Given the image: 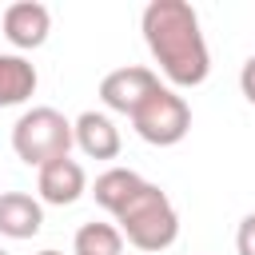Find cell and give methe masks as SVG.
I'll return each instance as SVG.
<instances>
[{"instance_id": "obj_6", "label": "cell", "mask_w": 255, "mask_h": 255, "mask_svg": "<svg viewBox=\"0 0 255 255\" xmlns=\"http://www.w3.org/2000/svg\"><path fill=\"white\" fill-rule=\"evenodd\" d=\"M0 28H4V40L24 56V52H32V48H44V44H48L52 12H48V4H40V0H16V4H8V8H4Z\"/></svg>"}, {"instance_id": "obj_4", "label": "cell", "mask_w": 255, "mask_h": 255, "mask_svg": "<svg viewBox=\"0 0 255 255\" xmlns=\"http://www.w3.org/2000/svg\"><path fill=\"white\" fill-rule=\"evenodd\" d=\"M131 128L143 143L151 147H175L187 131H191V104L175 92V88H155L135 112H131Z\"/></svg>"}, {"instance_id": "obj_13", "label": "cell", "mask_w": 255, "mask_h": 255, "mask_svg": "<svg viewBox=\"0 0 255 255\" xmlns=\"http://www.w3.org/2000/svg\"><path fill=\"white\" fill-rule=\"evenodd\" d=\"M235 255H255V211H247L235 227Z\"/></svg>"}, {"instance_id": "obj_14", "label": "cell", "mask_w": 255, "mask_h": 255, "mask_svg": "<svg viewBox=\"0 0 255 255\" xmlns=\"http://www.w3.org/2000/svg\"><path fill=\"white\" fill-rule=\"evenodd\" d=\"M239 92H243V100L255 108V56H247L243 68H239Z\"/></svg>"}, {"instance_id": "obj_16", "label": "cell", "mask_w": 255, "mask_h": 255, "mask_svg": "<svg viewBox=\"0 0 255 255\" xmlns=\"http://www.w3.org/2000/svg\"><path fill=\"white\" fill-rule=\"evenodd\" d=\"M0 255H8V251H4V247H0Z\"/></svg>"}, {"instance_id": "obj_10", "label": "cell", "mask_w": 255, "mask_h": 255, "mask_svg": "<svg viewBox=\"0 0 255 255\" xmlns=\"http://www.w3.org/2000/svg\"><path fill=\"white\" fill-rule=\"evenodd\" d=\"M36 64L20 52H0V108H20L36 96Z\"/></svg>"}, {"instance_id": "obj_1", "label": "cell", "mask_w": 255, "mask_h": 255, "mask_svg": "<svg viewBox=\"0 0 255 255\" xmlns=\"http://www.w3.org/2000/svg\"><path fill=\"white\" fill-rule=\"evenodd\" d=\"M143 44L171 88H199L211 72V52L199 28V12L187 0H151L139 16Z\"/></svg>"}, {"instance_id": "obj_11", "label": "cell", "mask_w": 255, "mask_h": 255, "mask_svg": "<svg viewBox=\"0 0 255 255\" xmlns=\"http://www.w3.org/2000/svg\"><path fill=\"white\" fill-rule=\"evenodd\" d=\"M143 183H147V179H143L139 171H131V167H108V171L96 175V183H92V199L116 219V215L128 207V199H131Z\"/></svg>"}, {"instance_id": "obj_12", "label": "cell", "mask_w": 255, "mask_h": 255, "mask_svg": "<svg viewBox=\"0 0 255 255\" xmlns=\"http://www.w3.org/2000/svg\"><path fill=\"white\" fill-rule=\"evenodd\" d=\"M72 255H124V235L116 223H84L72 239Z\"/></svg>"}, {"instance_id": "obj_15", "label": "cell", "mask_w": 255, "mask_h": 255, "mask_svg": "<svg viewBox=\"0 0 255 255\" xmlns=\"http://www.w3.org/2000/svg\"><path fill=\"white\" fill-rule=\"evenodd\" d=\"M36 255H60V251H52V247H48V251H36Z\"/></svg>"}, {"instance_id": "obj_3", "label": "cell", "mask_w": 255, "mask_h": 255, "mask_svg": "<svg viewBox=\"0 0 255 255\" xmlns=\"http://www.w3.org/2000/svg\"><path fill=\"white\" fill-rule=\"evenodd\" d=\"M72 143H76L72 120L48 104L20 112V120L12 124V151H16V159H24L36 171L52 159H64L72 151Z\"/></svg>"}, {"instance_id": "obj_2", "label": "cell", "mask_w": 255, "mask_h": 255, "mask_svg": "<svg viewBox=\"0 0 255 255\" xmlns=\"http://www.w3.org/2000/svg\"><path fill=\"white\" fill-rule=\"evenodd\" d=\"M116 227H120L124 243H131L135 251L159 255L179 239V211L159 183H143L128 199V207L116 215Z\"/></svg>"}, {"instance_id": "obj_9", "label": "cell", "mask_w": 255, "mask_h": 255, "mask_svg": "<svg viewBox=\"0 0 255 255\" xmlns=\"http://www.w3.org/2000/svg\"><path fill=\"white\" fill-rule=\"evenodd\" d=\"M44 227V203L28 191H0V235L32 239Z\"/></svg>"}, {"instance_id": "obj_5", "label": "cell", "mask_w": 255, "mask_h": 255, "mask_svg": "<svg viewBox=\"0 0 255 255\" xmlns=\"http://www.w3.org/2000/svg\"><path fill=\"white\" fill-rule=\"evenodd\" d=\"M155 88H163L155 68L124 64V68H116V72H108V76L100 80V100H104V108H108V112H120V116H128V120H131V112H135V108H139Z\"/></svg>"}, {"instance_id": "obj_8", "label": "cell", "mask_w": 255, "mask_h": 255, "mask_svg": "<svg viewBox=\"0 0 255 255\" xmlns=\"http://www.w3.org/2000/svg\"><path fill=\"white\" fill-rule=\"evenodd\" d=\"M72 131H76V147H80L88 159H116L120 147H124V135H120L116 120H112L108 112H96V108L80 112V116L72 120Z\"/></svg>"}, {"instance_id": "obj_7", "label": "cell", "mask_w": 255, "mask_h": 255, "mask_svg": "<svg viewBox=\"0 0 255 255\" xmlns=\"http://www.w3.org/2000/svg\"><path fill=\"white\" fill-rule=\"evenodd\" d=\"M36 191H40V203H52V207H72L84 191H88V175L80 167V159L64 155V159H52L36 171Z\"/></svg>"}]
</instances>
